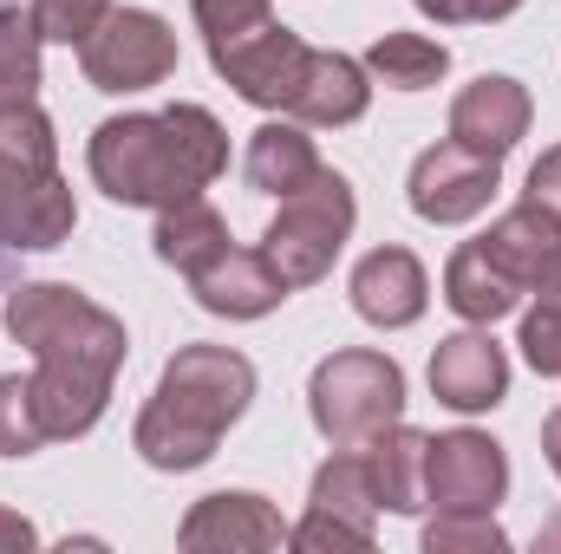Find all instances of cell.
<instances>
[{"instance_id":"10","label":"cell","mask_w":561,"mask_h":554,"mask_svg":"<svg viewBox=\"0 0 561 554\" xmlns=\"http://www.w3.org/2000/svg\"><path fill=\"white\" fill-rule=\"evenodd\" d=\"M496 183H503V163L496 157H483V150H463V143H431L419 163H412V209H419L424 222H470V216H483L490 209V196H496Z\"/></svg>"},{"instance_id":"12","label":"cell","mask_w":561,"mask_h":554,"mask_svg":"<svg viewBox=\"0 0 561 554\" xmlns=\"http://www.w3.org/2000/svg\"><path fill=\"white\" fill-rule=\"evenodd\" d=\"M176 542H183L190 554H262V549H280L287 529H280V516L262 503V496L222 489V496H203V503L183 516Z\"/></svg>"},{"instance_id":"15","label":"cell","mask_w":561,"mask_h":554,"mask_svg":"<svg viewBox=\"0 0 561 554\" xmlns=\"http://www.w3.org/2000/svg\"><path fill=\"white\" fill-rule=\"evenodd\" d=\"M450 138L463 143V150H483V157L503 163L516 143L529 138V92H523L516 79H503V72H483L477 85L457 92V105H450Z\"/></svg>"},{"instance_id":"27","label":"cell","mask_w":561,"mask_h":554,"mask_svg":"<svg viewBox=\"0 0 561 554\" xmlns=\"http://www.w3.org/2000/svg\"><path fill=\"white\" fill-rule=\"evenodd\" d=\"M424 549L431 554H496V549H510V535L490 516H477V509H437V522L424 529Z\"/></svg>"},{"instance_id":"25","label":"cell","mask_w":561,"mask_h":554,"mask_svg":"<svg viewBox=\"0 0 561 554\" xmlns=\"http://www.w3.org/2000/svg\"><path fill=\"white\" fill-rule=\"evenodd\" d=\"M523 359H529L542 379H561V255L542 268L536 307L523 313Z\"/></svg>"},{"instance_id":"11","label":"cell","mask_w":561,"mask_h":554,"mask_svg":"<svg viewBox=\"0 0 561 554\" xmlns=\"http://www.w3.org/2000/svg\"><path fill=\"white\" fill-rule=\"evenodd\" d=\"M307 53H313V46H300V33L262 20L255 33H242V39H229V46H209V66H216L249 105L287 112V99H294V85H300V72H307Z\"/></svg>"},{"instance_id":"8","label":"cell","mask_w":561,"mask_h":554,"mask_svg":"<svg viewBox=\"0 0 561 554\" xmlns=\"http://www.w3.org/2000/svg\"><path fill=\"white\" fill-rule=\"evenodd\" d=\"M79 66L99 92H144V85H163L176 72V33L144 13V7H112L85 46H79Z\"/></svg>"},{"instance_id":"29","label":"cell","mask_w":561,"mask_h":554,"mask_svg":"<svg viewBox=\"0 0 561 554\" xmlns=\"http://www.w3.org/2000/svg\"><path fill=\"white\" fill-rule=\"evenodd\" d=\"M262 20H275L268 0H196V26H203L209 46H229V39L255 33Z\"/></svg>"},{"instance_id":"14","label":"cell","mask_w":561,"mask_h":554,"mask_svg":"<svg viewBox=\"0 0 561 554\" xmlns=\"http://www.w3.org/2000/svg\"><path fill=\"white\" fill-rule=\"evenodd\" d=\"M431 392L450 412H490L510 392V359L490 333H450L431 353Z\"/></svg>"},{"instance_id":"31","label":"cell","mask_w":561,"mask_h":554,"mask_svg":"<svg viewBox=\"0 0 561 554\" xmlns=\"http://www.w3.org/2000/svg\"><path fill=\"white\" fill-rule=\"evenodd\" d=\"M529 203H542V209L561 222V143L556 150H542V163L529 170Z\"/></svg>"},{"instance_id":"19","label":"cell","mask_w":561,"mask_h":554,"mask_svg":"<svg viewBox=\"0 0 561 554\" xmlns=\"http://www.w3.org/2000/svg\"><path fill=\"white\" fill-rule=\"evenodd\" d=\"M359 457H366V470H373L379 509H392V516H419L424 509V457H431V437L399 417V424H386L379 437H366Z\"/></svg>"},{"instance_id":"32","label":"cell","mask_w":561,"mask_h":554,"mask_svg":"<svg viewBox=\"0 0 561 554\" xmlns=\"http://www.w3.org/2000/svg\"><path fill=\"white\" fill-rule=\"evenodd\" d=\"M39 535H33V522L26 516H13V509H0V554H20V549H33Z\"/></svg>"},{"instance_id":"28","label":"cell","mask_w":561,"mask_h":554,"mask_svg":"<svg viewBox=\"0 0 561 554\" xmlns=\"http://www.w3.org/2000/svg\"><path fill=\"white\" fill-rule=\"evenodd\" d=\"M112 13V0H33V33L59 46H85V33Z\"/></svg>"},{"instance_id":"4","label":"cell","mask_w":561,"mask_h":554,"mask_svg":"<svg viewBox=\"0 0 561 554\" xmlns=\"http://www.w3.org/2000/svg\"><path fill=\"white\" fill-rule=\"evenodd\" d=\"M79 203L59 176V143L39 105L0 112V249H59Z\"/></svg>"},{"instance_id":"7","label":"cell","mask_w":561,"mask_h":554,"mask_svg":"<svg viewBox=\"0 0 561 554\" xmlns=\"http://www.w3.org/2000/svg\"><path fill=\"white\" fill-rule=\"evenodd\" d=\"M373 522H379V489L359 450H340L313 470V496H307V522L287 535L307 554H366L373 549Z\"/></svg>"},{"instance_id":"5","label":"cell","mask_w":561,"mask_h":554,"mask_svg":"<svg viewBox=\"0 0 561 554\" xmlns=\"http://www.w3.org/2000/svg\"><path fill=\"white\" fill-rule=\"evenodd\" d=\"M307 412L320 424V437L333 450H359L366 437H379L386 424L405 417V372L386 353H333L313 366L307 385Z\"/></svg>"},{"instance_id":"26","label":"cell","mask_w":561,"mask_h":554,"mask_svg":"<svg viewBox=\"0 0 561 554\" xmlns=\"http://www.w3.org/2000/svg\"><path fill=\"white\" fill-rule=\"evenodd\" d=\"M46 443V424L33 405V379L0 372V457H33Z\"/></svg>"},{"instance_id":"33","label":"cell","mask_w":561,"mask_h":554,"mask_svg":"<svg viewBox=\"0 0 561 554\" xmlns=\"http://www.w3.org/2000/svg\"><path fill=\"white\" fill-rule=\"evenodd\" d=\"M542 450H549V470L561 476V412H549V424H542Z\"/></svg>"},{"instance_id":"24","label":"cell","mask_w":561,"mask_h":554,"mask_svg":"<svg viewBox=\"0 0 561 554\" xmlns=\"http://www.w3.org/2000/svg\"><path fill=\"white\" fill-rule=\"evenodd\" d=\"M33 92H39V33H33V13H20V7L0 0V112L33 105Z\"/></svg>"},{"instance_id":"16","label":"cell","mask_w":561,"mask_h":554,"mask_svg":"<svg viewBox=\"0 0 561 554\" xmlns=\"http://www.w3.org/2000/svg\"><path fill=\"white\" fill-rule=\"evenodd\" d=\"M424 300H431V280H424L412 249H373L353 268V307H359V320H373L386 333L392 326H412L424 313Z\"/></svg>"},{"instance_id":"13","label":"cell","mask_w":561,"mask_h":554,"mask_svg":"<svg viewBox=\"0 0 561 554\" xmlns=\"http://www.w3.org/2000/svg\"><path fill=\"white\" fill-rule=\"evenodd\" d=\"M190 293H196L203 313H222V320H262V313H275L294 287L275 275V262H268L262 249H222L216 262H203V268L190 275Z\"/></svg>"},{"instance_id":"17","label":"cell","mask_w":561,"mask_h":554,"mask_svg":"<svg viewBox=\"0 0 561 554\" xmlns=\"http://www.w3.org/2000/svg\"><path fill=\"white\" fill-rule=\"evenodd\" d=\"M373 105V85H366V66L346 59V53H307V72L287 99V118L294 125H353L366 118Z\"/></svg>"},{"instance_id":"1","label":"cell","mask_w":561,"mask_h":554,"mask_svg":"<svg viewBox=\"0 0 561 554\" xmlns=\"http://www.w3.org/2000/svg\"><path fill=\"white\" fill-rule=\"evenodd\" d=\"M7 333L39 366L33 405H39L46 437H85L112 405V379L131 346L125 320L66 280H26L20 293H7Z\"/></svg>"},{"instance_id":"30","label":"cell","mask_w":561,"mask_h":554,"mask_svg":"<svg viewBox=\"0 0 561 554\" xmlns=\"http://www.w3.org/2000/svg\"><path fill=\"white\" fill-rule=\"evenodd\" d=\"M523 0H419V13H431L437 26H457V20H510Z\"/></svg>"},{"instance_id":"21","label":"cell","mask_w":561,"mask_h":554,"mask_svg":"<svg viewBox=\"0 0 561 554\" xmlns=\"http://www.w3.org/2000/svg\"><path fill=\"white\" fill-rule=\"evenodd\" d=\"M157 255L170 262V268H183V275H196L203 262H216L222 249H229V222L203 203V196H190V203H170V209H157Z\"/></svg>"},{"instance_id":"9","label":"cell","mask_w":561,"mask_h":554,"mask_svg":"<svg viewBox=\"0 0 561 554\" xmlns=\"http://www.w3.org/2000/svg\"><path fill=\"white\" fill-rule=\"evenodd\" d=\"M510 489V457L503 443H490L483 430H444L431 437V457H424V503L437 509H477L490 516Z\"/></svg>"},{"instance_id":"22","label":"cell","mask_w":561,"mask_h":554,"mask_svg":"<svg viewBox=\"0 0 561 554\" xmlns=\"http://www.w3.org/2000/svg\"><path fill=\"white\" fill-rule=\"evenodd\" d=\"M313 170H320V157L300 125H262L249 138V189H262V196H294Z\"/></svg>"},{"instance_id":"2","label":"cell","mask_w":561,"mask_h":554,"mask_svg":"<svg viewBox=\"0 0 561 554\" xmlns=\"http://www.w3.org/2000/svg\"><path fill=\"white\" fill-rule=\"evenodd\" d=\"M229 163V131L203 105L125 112L92 131V176L125 209H170L203 196Z\"/></svg>"},{"instance_id":"18","label":"cell","mask_w":561,"mask_h":554,"mask_svg":"<svg viewBox=\"0 0 561 554\" xmlns=\"http://www.w3.org/2000/svg\"><path fill=\"white\" fill-rule=\"evenodd\" d=\"M523 280L510 275L483 242H463L457 255H450V268H444V300L470 320V326H496L503 313H516L523 307Z\"/></svg>"},{"instance_id":"20","label":"cell","mask_w":561,"mask_h":554,"mask_svg":"<svg viewBox=\"0 0 561 554\" xmlns=\"http://www.w3.org/2000/svg\"><path fill=\"white\" fill-rule=\"evenodd\" d=\"M483 249H490V255H496L516 280H523V287H536L542 268L561 255V222L542 209V203H529V196H523V203H516L490 235H483Z\"/></svg>"},{"instance_id":"23","label":"cell","mask_w":561,"mask_h":554,"mask_svg":"<svg viewBox=\"0 0 561 554\" xmlns=\"http://www.w3.org/2000/svg\"><path fill=\"white\" fill-rule=\"evenodd\" d=\"M366 72H379L399 92H424V85H437L450 72V53L437 39H424V33H379L373 53H366Z\"/></svg>"},{"instance_id":"6","label":"cell","mask_w":561,"mask_h":554,"mask_svg":"<svg viewBox=\"0 0 561 554\" xmlns=\"http://www.w3.org/2000/svg\"><path fill=\"white\" fill-rule=\"evenodd\" d=\"M353 183L340 176V170H313L294 196H280L275 222H268V235H262V255L275 262V275L287 287H313V280L333 268V255L346 249V235H353Z\"/></svg>"},{"instance_id":"3","label":"cell","mask_w":561,"mask_h":554,"mask_svg":"<svg viewBox=\"0 0 561 554\" xmlns=\"http://www.w3.org/2000/svg\"><path fill=\"white\" fill-rule=\"evenodd\" d=\"M249 399H255V366L242 353L183 346L138 412V457L150 470H203L222 430L249 412Z\"/></svg>"}]
</instances>
